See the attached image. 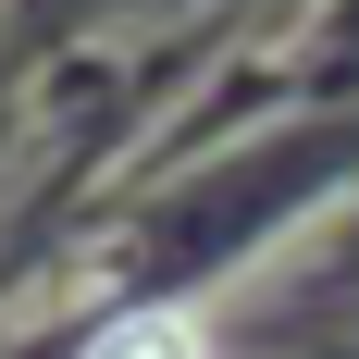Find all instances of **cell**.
<instances>
[{
	"mask_svg": "<svg viewBox=\"0 0 359 359\" xmlns=\"http://www.w3.org/2000/svg\"><path fill=\"white\" fill-rule=\"evenodd\" d=\"M74 359H211V334H198V310H174V297H161V310H111Z\"/></svg>",
	"mask_w": 359,
	"mask_h": 359,
	"instance_id": "6da1fadb",
	"label": "cell"
}]
</instances>
